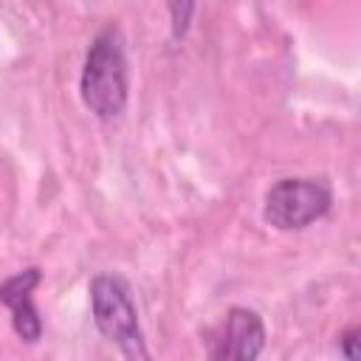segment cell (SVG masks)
<instances>
[{"mask_svg":"<svg viewBox=\"0 0 361 361\" xmlns=\"http://www.w3.org/2000/svg\"><path fill=\"white\" fill-rule=\"evenodd\" d=\"M90 313L99 333L113 341L127 358H147L138 310L130 296V285L116 274H96L90 279Z\"/></svg>","mask_w":361,"mask_h":361,"instance_id":"7a4b0ae2","label":"cell"},{"mask_svg":"<svg viewBox=\"0 0 361 361\" xmlns=\"http://www.w3.org/2000/svg\"><path fill=\"white\" fill-rule=\"evenodd\" d=\"M338 350L344 358L355 361L358 358V327H347L341 336H338Z\"/></svg>","mask_w":361,"mask_h":361,"instance_id":"52a82bcc","label":"cell"},{"mask_svg":"<svg viewBox=\"0 0 361 361\" xmlns=\"http://www.w3.org/2000/svg\"><path fill=\"white\" fill-rule=\"evenodd\" d=\"M79 93H82L85 107L99 121H113L124 113L130 79H127L124 39L116 25H107L93 37L90 48L85 54Z\"/></svg>","mask_w":361,"mask_h":361,"instance_id":"6da1fadb","label":"cell"},{"mask_svg":"<svg viewBox=\"0 0 361 361\" xmlns=\"http://www.w3.org/2000/svg\"><path fill=\"white\" fill-rule=\"evenodd\" d=\"M333 206V189L324 178H282L265 192L262 217L279 231H302L322 220Z\"/></svg>","mask_w":361,"mask_h":361,"instance_id":"3957f363","label":"cell"},{"mask_svg":"<svg viewBox=\"0 0 361 361\" xmlns=\"http://www.w3.org/2000/svg\"><path fill=\"white\" fill-rule=\"evenodd\" d=\"M166 8H169V23H172V39L180 42L189 34L195 0H166Z\"/></svg>","mask_w":361,"mask_h":361,"instance_id":"8992f818","label":"cell"},{"mask_svg":"<svg viewBox=\"0 0 361 361\" xmlns=\"http://www.w3.org/2000/svg\"><path fill=\"white\" fill-rule=\"evenodd\" d=\"M265 350V324L251 307H231L220 333L212 338L209 355L217 361H254Z\"/></svg>","mask_w":361,"mask_h":361,"instance_id":"277c9868","label":"cell"},{"mask_svg":"<svg viewBox=\"0 0 361 361\" xmlns=\"http://www.w3.org/2000/svg\"><path fill=\"white\" fill-rule=\"evenodd\" d=\"M39 282H42V274L37 265L23 268L14 276L0 282V302L11 310V327L28 344H37L42 336V319H39L34 299H31V293Z\"/></svg>","mask_w":361,"mask_h":361,"instance_id":"5b68a950","label":"cell"}]
</instances>
